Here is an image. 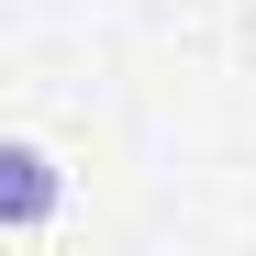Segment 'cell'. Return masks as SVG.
<instances>
[{"mask_svg":"<svg viewBox=\"0 0 256 256\" xmlns=\"http://www.w3.org/2000/svg\"><path fill=\"white\" fill-rule=\"evenodd\" d=\"M56 223V156L45 145H0V234H45Z\"/></svg>","mask_w":256,"mask_h":256,"instance_id":"1","label":"cell"}]
</instances>
